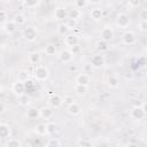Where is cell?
Wrapping results in <instances>:
<instances>
[{
    "instance_id": "obj_39",
    "label": "cell",
    "mask_w": 147,
    "mask_h": 147,
    "mask_svg": "<svg viewBox=\"0 0 147 147\" xmlns=\"http://www.w3.org/2000/svg\"><path fill=\"white\" fill-rule=\"evenodd\" d=\"M7 22V13L3 9H0V24H5Z\"/></svg>"
},
{
    "instance_id": "obj_42",
    "label": "cell",
    "mask_w": 147,
    "mask_h": 147,
    "mask_svg": "<svg viewBox=\"0 0 147 147\" xmlns=\"http://www.w3.org/2000/svg\"><path fill=\"white\" fill-rule=\"evenodd\" d=\"M65 24L68 25L69 30H71V29H75V28H76V21H72V20H69V18H68V21L65 22Z\"/></svg>"
},
{
    "instance_id": "obj_50",
    "label": "cell",
    "mask_w": 147,
    "mask_h": 147,
    "mask_svg": "<svg viewBox=\"0 0 147 147\" xmlns=\"http://www.w3.org/2000/svg\"><path fill=\"white\" fill-rule=\"evenodd\" d=\"M21 147H22V146H21Z\"/></svg>"
},
{
    "instance_id": "obj_40",
    "label": "cell",
    "mask_w": 147,
    "mask_h": 147,
    "mask_svg": "<svg viewBox=\"0 0 147 147\" xmlns=\"http://www.w3.org/2000/svg\"><path fill=\"white\" fill-rule=\"evenodd\" d=\"M127 6L130 8H138L140 6V1L139 0H129L127 1Z\"/></svg>"
},
{
    "instance_id": "obj_30",
    "label": "cell",
    "mask_w": 147,
    "mask_h": 147,
    "mask_svg": "<svg viewBox=\"0 0 147 147\" xmlns=\"http://www.w3.org/2000/svg\"><path fill=\"white\" fill-rule=\"evenodd\" d=\"M88 91V86H82V85H76L75 86V92L78 94V95H85Z\"/></svg>"
},
{
    "instance_id": "obj_9",
    "label": "cell",
    "mask_w": 147,
    "mask_h": 147,
    "mask_svg": "<svg viewBox=\"0 0 147 147\" xmlns=\"http://www.w3.org/2000/svg\"><path fill=\"white\" fill-rule=\"evenodd\" d=\"M76 85H82V86H88V84L91 83V77L84 72L78 74L75 78Z\"/></svg>"
},
{
    "instance_id": "obj_26",
    "label": "cell",
    "mask_w": 147,
    "mask_h": 147,
    "mask_svg": "<svg viewBox=\"0 0 147 147\" xmlns=\"http://www.w3.org/2000/svg\"><path fill=\"white\" fill-rule=\"evenodd\" d=\"M5 147H21V142L16 138H8L6 140Z\"/></svg>"
},
{
    "instance_id": "obj_27",
    "label": "cell",
    "mask_w": 147,
    "mask_h": 147,
    "mask_svg": "<svg viewBox=\"0 0 147 147\" xmlns=\"http://www.w3.org/2000/svg\"><path fill=\"white\" fill-rule=\"evenodd\" d=\"M45 147H61V142L57 138H49L46 141Z\"/></svg>"
},
{
    "instance_id": "obj_41",
    "label": "cell",
    "mask_w": 147,
    "mask_h": 147,
    "mask_svg": "<svg viewBox=\"0 0 147 147\" xmlns=\"http://www.w3.org/2000/svg\"><path fill=\"white\" fill-rule=\"evenodd\" d=\"M92 69H93L92 65H91L90 63H87V64H85V65L83 67V72L90 76V74H92Z\"/></svg>"
},
{
    "instance_id": "obj_33",
    "label": "cell",
    "mask_w": 147,
    "mask_h": 147,
    "mask_svg": "<svg viewBox=\"0 0 147 147\" xmlns=\"http://www.w3.org/2000/svg\"><path fill=\"white\" fill-rule=\"evenodd\" d=\"M45 53H46V55H49V56H53V55H55L56 54V48H55V46L54 45H47L46 47H45Z\"/></svg>"
},
{
    "instance_id": "obj_38",
    "label": "cell",
    "mask_w": 147,
    "mask_h": 147,
    "mask_svg": "<svg viewBox=\"0 0 147 147\" xmlns=\"http://www.w3.org/2000/svg\"><path fill=\"white\" fill-rule=\"evenodd\" d=\"M68 49L70 51V53H71L72 55L79 54V53L82 52V47L79 46V44H78V45H76V46H72V47H70V48H68Z\"/></svg>"
},
{
    "instance_id": "obj_46",
    "label": "cell",
    "mask_w": 147,
    "mask_h": 147,
    "mask_svg": "<svg viewBox=\"0 0 147 147\" xmlns=\"http://www.w3.org/2000/svg\"><path fill=\"white\" fill-rule=\"evenodd\" d=\"M126 147H138V145L137 144H129V145H126Z\"/></svg>"
},
{
    "instance_id": "obj_13",
    "label": "cell",
    "mask_w": 147,
    "mask_h": 147,
    "mask_svg": "<svg viewBox=\"0 0 147 147\" xmlns=\"http://www.w3.org/2000/svg\"><path fill=\"white\" fill-rule=\"evenodd\" d=\"M59 60L61 61V62H63V63H70L71 61H72V57H74V55L70 53V51L67 48V49H62L60 53H59Z\"/></svg>"
},
{
    "instance_id": "obj_16",
    "label": "cell",
    "mask_w": 147,
    "mask_h": 147,
    "mask_svg": "<svg viewBox=\"0 0 147 147\" xmlns=\"http://www.w3.org/2000/svg\"><path fill=\"white\" fill-rule=\"evenodd\" d=\"M90 16L93 21H100L103 16V10L102 8H99V7H95V8H92L91 13H90Z\"/></svg>"
},
{
    "instance_id": "obj_10",
    "label": "cell",
    "mask_w": 147,
    "mask_h": 147,
    "mask_svg": "<svg viewBox=\"0 0 147 147\" xmlns=\"http://www.w3.org/2000/svg\"><path fill=\"white\" fill-rule=\"evenodd\" d=\"M11 92L17 95V96H21L23 94H25V84L24 83H21V82H16L11 85Z\"/></svg>"
},
{
    "instance_id": "obj_47",
    "label": "cell",
    "mask_w": 147,
    "mask_h": 147,
    "mask_svg": "<svg viewBox=\"0 0 147 147\" xmlns=\"http://www.w3.org/2000/svg\"><path fill=\"white\" fill-rule=\"evenodd\" d=\"M87 3H93V5H99V3H100V1H90V2L87 1Z\"/></svg>"
},
{
    "instance_id": "obj_3",
    "label": "cell",
    "mask_w": 147,
    "mask_h": 147,
    "mask_svg": "<svg viewBox=\"0 0 147 147\" xmlns=\"http://www.w3.org/2000/svg\"><path fill=\"white\" fill-rule=\"evenodd\" d=\"M115 23L119 29H126L130 25V17L126 13H119L116 15Z\"/></svg>"
},
{
    "instance_id": "obj_23",
    "label": "cell",
    "mask_w": 147,
    "mask_h": 147,
    "mask_svg": "<svg viewBox=\"0 0 147 147\" xmlns=\"http://www.w3.org/2000/svg\"><path fill=\"white\" fill-rule=\"evenodd\" d=\"M29 77H30V74L26 71V70H20L18 74H17V82H21V83H25L29 80Z\"/></svg>"
},
{
    "instance_id": "obj_12",
    "label": "cell",
    "mask_w": 147,
    "mask_h": 147,
    "mask_svg": "<svg viewBox=\"0 0 147 147\" xmlns=\"http://www.w3.org/2000/svg\"><path fill=\"white\" fill-rule=\"evenodd\" d=\"M39 116L44 119H51L54 116V110L49 106H44L39 109Z\"/></svg>"
},
{
    "instance_id": "obj_37",
    "label": "cell",
    "mask_w": 147,
    "mask_h": 147,
    "mask_svg": "<svg viewBox=\"0 0 147 147\" xmlns=\"http://www.w3.org/2000/svg\"><path fill=\"white\" fill-rule=\"evenodd\" d=\"M138 29L141 32H146L147 31V20L146 21H141L140 20V22L138 23Z\"/></svg>"
},
{
    "instance_id": "obj_32",
    "label": "cell",
    "mask_w": 147,
    "mask_h": 147,
    "mask_svg": "<svg viewBox=\"0 0 147 147\" xmlns=\"http://www.w3.org/2000/svg\"><path fill=\"white\" fill-rule=\"evenodd\" d=\"M18 103L21 106H28L30 103V96L28 94H23V95L18 96Z\"/></svg>"
},
{
    "instance_id": "obj_28",
    "label": "cell",
    "mask_w": 147,
    "mask_h": 147,
    "mask_svg": "<svg viewBox=\"0 0 147 147\" xmlns=\"http://www.w3.org/2000/svg\"><path fill=\"white\" fill-rule=\"evenodd\" d=\"M108 85L110 88H116L119 86V79L116 76H110L108 78Z\"/></svg>"
},
{
    "instance_id": "obj_2",
    "label": "cell",
    "mask_w": 147,
    "mask_h": 147,
    "mask_svg": "<svg viewBox=\"0 0 147 147\" xmlns=\"http://www.w3.org/2000/svg\"><path fill=\"white\" fill-rule=\"evenodd\" d=\"M130 116H131L133 119H136V121H140V119L145 118V116H146V108H145V105L132 107L131 110H130Z\"/></svg>"
},
{
    "instance_id": "obj_49",
    "label": "cell",
    "mask_w": 147,
    "mask_h": 147,
    "mask_svg": "<svg viewBox=\"0 0 147 147\" xmlns=\"http://www.w3.org/2000/svg\"><path fill=\"white\" fill-rule=\"evenodd\" d=\"M68 147H70V146H68Z\"/></svg>"
},
{
    "instance_id": "obj_43",
    "label": "cell",
    "mask_w": 147,
    "mask_h": 147,
    "mask_svg": "<svg viewBox=\"0 0 147 147\" xmlns=\"http://www.w3.org/2000/svg\"><path fill=\"white\" fill-rule=\"evenodd\" d=\"M68 70H69L70 72H77V70H78V67H77L76 64H69V68H68Z\"/></svg>"
},
{
    "instance_id": "obj_18",
    "label": "cell",
    "mask_w": 147,
    "mask_h": 147,
    "mask_svg": "<svg viewBox=\"0 0 147 147\" xmlns=\"http://www.w3.org/2000/svg\"><path fill=\"white\" fill-rule=\"evenodd\" d=\"M80 111H82V107H80L77 102H74V103H71L70 106H68V113H69L70 115H72V116L78 115Z\"/></svg>"
},
{
    "instance_id": "obj_14",
    "label": "cell",
    "mask_w": 147,
    "mask_h": 147,
    "mask_svg": "<svg viewBox=\"0 0 147 147\" xmlns=\"http://www.w3.org/2000/svg\"><path fill=\"white\" fill-rule=\"evenodd\" d=\"M54 17L57 21H63L64 18L68 17V10L64 7H57L54 10Z\"/></svg>"
},
{
    "instance_id": "obj_44",
    "label": "cell",
    "mask_w": 147,
    "mask_h": 147,
    "mask_svg": "<svg viewBox=\"0 0 147 147\" xmlns=\"http://www.w3.org/2000/svg\"><path fill=\"white\" fill-rule=\"evenodd\" d=\"M6 109H7V106H6V103H5L3 101H1V100H0V114L5 113V111H6Z\"/></svg>"
},
{
    "instance_id": "obj_29",
    "label": "cell",
    "mask_w": 147,
    "mask_h": 147,
    "mask_svg": "<svg viewBox=\"0 0 147 147\" xmlns=\"http://www.w3.org/2000/svg\"><path fill=\"white\" fill-rule=\"evenodd\" d=\"M23 6L24 7H26V8H34V7H37L39 3H40V1H38V0H24L23 2Z\"/></svg>"
},
{
    "instance_id": "obj_5",
    "label": "cell",
    "mask_w": 147,
    "mask_h": 147,
    "mask_svg": "<svg viewBox=\"0 0 147 147\" xmlns=\"http://www.w3.org/2000/svg\"><path fill=\"white\" fill-rule=\"evenodd\" d=\"M23 37L28 41H34L37 39V37H38L37 29L34 26H26L23 30Z\"/></svg>"
},
{
    "instance_id": "obj_48",
    "label": "cell",
    "mask_w": 147,
    "mask_h": 147,
    "mask_svg": "<svg viewBox=\"0 0 147 147\" xmlns=\"http://www.w3.org/2000/svg\"><path fill=\"white\" fill-rule=\"evenodd\" d=\"M0 91H1V87H0Z\"/></svg>"
},
{
    "instance_id": "obj_11",
    "label": "cell",
    "mask_w": 147,
    "mask_h": 147,
    "mask_svg": "<svg viewBox=\"0 0 147 147\" xmlns=\"http://www.w3.org/2000/svg\"><path fill=\"white\" fill-rule=\"evenodd\" d=\"M47 103L51 108H59L62 105V98L59 94H52L47 99Z\"/></svg>"
},
{
    "instance_id": "obj_22",
    "label": "cell",
    "mask_w": 147,
    "mask_h": 147,
    "mask_svg": "<svg viewBox=\"0 0 147 147\" xmlns=\"http://www.w3.org/2000/svg\"><path fill=\"white\" fill-rule=\"evenodd\" d=\"M82 13L80 10L76 9V8H72V9H69L68 10V18L69 20H72V21H77L79 17H80Z\"/></svg>"
},
{
    "instance_id": "obj_20",
    "label": "cell",
    "mask_w": 147,
    "mask_h": 147,
    "mask_svg": "<svg viewBox=\"0 0 147 147\" xmlns=\"http://www.w3.org/2000/svg\"><path fill=\"white\" fill-rule=\"evenodd\" d=\"M34 133L42 137V136H46L47 134V131H46V124L45 123H38L36 126H34Z\"/></svg>"
},
{
    "instance_id": "obj_45",
    "label": "cell",
    "mask_w": 147,
    "mask_h": 147,
    "mask_svg": "<svg viewBox=\"0 0 147 147\" xmlns=\"http://www.w3.org/2000/svg\"><path fill=\"white\" fill-rule=\"evenodd\" d=\"M140 18H141V21H146V18H147V10L146 9H144L140 13Z\"/></svg>"
},
{
    "instance_id": "obj_19",
    "label": "cell",
    "mask_w": 147,
    "mask_h": 147,
    "mask_svg": "<svg viewBox=\"0 0 147 147\" xmlns=\"http://www.w3.org/2000/svg\"><path fill=\"white\" fill-rule=\"evenodd\" d=\"M3 29H5V31H6L8 34H11V33H14V32L16 31L17 25H16L13 21H7V22L3 24Z\"/></svg>"
},
{
    "instance_id": "obj_31",
    "label": "cell",
    "mask_w": 147,
    "mask_h": 147,
    "mask_svg": "<svg viewBox=\"0 0 147 147\" xmlns=\"http://www.w3.org/2000/svg\"><path fill=\"white\" fill-rule=\"evenodd\" d=\"M95 46H96V49L100 51V52H105V51L108 49V42H106V41H103V40L96 41Z\"/></svg>"
},
{
    "instance_id": "obj_36",
    "label": "cell",
    "mask_w": 147,
    "mask_h": 147,
    "mask_svg": "<svg viewBox=\"0 0 147 147\" xmlns=\"http://www.w3.org/2000/svg\"><path fill=\"white\" fill-rule=\"evenodd\" d=\"M74 102H75V99H74L72 95H65L64 98H62V103H64L67 106H70Z\"/></svg>"
},
{
    "instance_id": "obj_7",
    "label": "cell",
    "mask_w": 147,
    "mask_h": 147,
    "mask_svg": "<svg viewBox=\"0 0 147 147\" xmlns=\"http://www.w3.org/2000/svg\"><path fill=\"white\" fill-rule=\"evenodd\" d=\"M106 63V59L102 54H94L92 57H91V62L90 64L92 65V68H95V69H99L101 67H103Z\"/></svg>"
},
{
    "instance_id": "obj_8",
    "label": "cell",
    "mask_w": 147,
    "mask_h": 147,
    "mask_svg": "<svg viewBox=\"0 0 147 147\" xmlns=\"http://www.w3.org/2000/svg\"><path fill=\"white\" fill-rule=\"evenodd\" d=\"M63 42L65 46H68V48H70V47L79 44V37L76 33H68L67 36H64Z\"/></svg>"
},
{
    "instance_id": "obj_24",
    "label": "cell",
    "mask_w": 147,
    "mask_h": 147,
    "mask_svg": "<svg viewBox=\"0 0 147 147\" xmlns=\"http://www.w3.org/2000/svg\"><path fill=\"white\" fill-rule=\"evenodd\" d=\"M26 116L30 119H34V118L39 117V109L36 108V107H30L26 111Z\"/></svg>"
},
{
    "instance_id": "obj_6",
    "label": "cell",
    "mask_w": 147,
    "mask_h": 147,
    "mask_svg": "<svg viewBox=\"0 0 147 147\" xmlns=\"http://www.w3.org/2000/svg\"><path fill=\"white\" fill-rule=\"evenodd\" d=\"M100 36H101V40H103L106 42H109L115 37L114 29L111 26H105V28H102V30L100 32Z\"/></svg>"
},
{
    "instance_id": "obj_34",
    "label": "cell",
    "mask_w": 147,
    "mask_h": 147,
    "mask_svg": "<svg viewBox=\"0 0 147 147\" xmlns=\"http://www.w3.org/2000/svg\"><path fill=\"white\" fill-rule=\"evenodd\" d=\"M88 3H87V1L86 0H76L75 2H74V6H75V8L76 9H83L84 7H86Z\"/></svg>"
},
{
    "instance_id": "obj_21",
    "label": "cell",
    "mask_w": 147,
    "mask_h": 147,
    "mask_svg": "<svg viewBox=\"0 0 147 147\" xmlns=\"http://www.w3.org/2000/svg\"><path fill=\"white\" fill-rule=\"evenodd\" d=\"M13 22H14L17 26H21V25H24V24H25V22H26V17H25L23 14L18 13V14H16V15L14 16Z\"/></svg>"
},
{
    "instance_id": "obj_17",
    "label": "cell",
    "mask_w": 147,
    "mask_h": 147,
    "mask_svg": "<svg viewBox=\"0 0 147 147\" xmlns=\"http://www.w3.org/2000/svg\"><path fill=\"white\" fill-rule=\"evenodd\" d=\"M28 60L31 65H38V63L41 61V56L38 52H32L28 55Z\"/></svg>"
},
{
    "instance_id": "obj_35",
    "label": "cell",
    "mask_w": 147,
    "mask_h": 147,
    "mask_svg": "<svg viewBox=\"0 0 147 147\" xmlns=\"http://www.w3.org/2000/svg\"><path fill=\"white\" fill-rule=\"evenodd\" d=\"M46 131H47V134H53L56 131V124L53 122L47 123L46 124Z\"/></svg>"
},
{
    "instance_id": "obj_4",
    "label": "cell",
    "mask_w": 147,
    "mask_h": 147,
    "mask_svg": "<svg viewBox=\"0 0 147 147\" xmlns=\"http://www.w3.org/2000/svg\"><path fill=\"white\" fill-rule=\"evenodd\" d=\"M122 42L126 46H132L137 42V34L133 31H125L122 36Z\"/></svg>"
},
{
    "instance_id": "obj_25",
    "label": "cell",
    "mask_w": 147,
    "mask_h": 147,
    "mask_svg": "<svg viewBox=\"0 0 147 147\" xmlns=\"http://www.w3.org/2000/svg\"><path fill=\"white\" fill-rule=\"evenodd\" d=\"M57 33L59 34H61V36H67L68 33H69V28H68V25L63 22V23H60L59 25H57Z\"/></svg>"
},
{
    "instance_id": "obj_1",
    "label": "cell",
    "mask_w": 147,
    "mask_h": 147,
    "mask_svg": "<svg viewBox=\"0 0 147 147\" xmlns=\"http://www.w3.org/2000/svg\"><path fill=\"white\" fill-rule=\"evenodd\" d=\"M49 76V70L45 65H36L33 71V77L38 82H45Z\"/></svg>"
},
{
    "instance_id": "obj_15",
    "label": "cell",
    "mask_w": 147,
    "mask_h": 147,
    "mask_svg": "<svg viewBox=\"0 0 147 147\" xmlns=\"http://www.w3.org/2000/svg\"><path fill=\"white\" fill-rule=\"evenodd\" d=\"M10 138V127L5 123H0V139Z\"/></svg>"
}]
</instances>
